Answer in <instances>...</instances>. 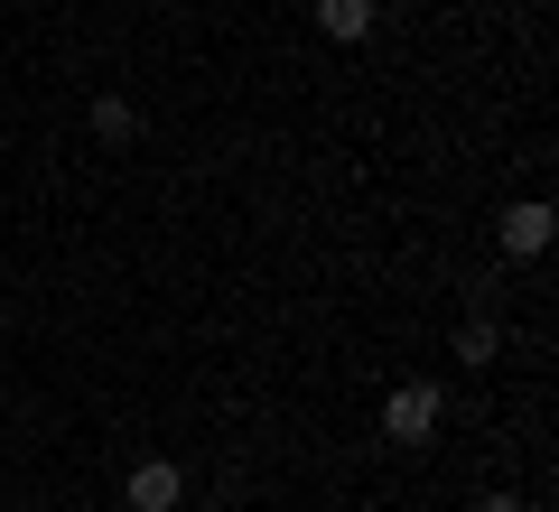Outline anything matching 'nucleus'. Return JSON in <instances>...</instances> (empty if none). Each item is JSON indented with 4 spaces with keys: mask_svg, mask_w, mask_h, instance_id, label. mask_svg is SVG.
<instances>
[{
    "mask_svg": "<svg viewBox=\"0 0 559 512\" xmlns=\"http://www.w3.org/2000/svg\"><path fill=\"white\" fill-rule=\"evenodd\" d=\"M457 364H495V326H485V317H476V326H457Z\"/></svg>",
    "mask_w": 559,
    "mask_h": 512,
    "instance_id": "nucleus-6",
    "label": "nucleus"
},
{
    "mask_svg": "<svg viewBox=\"0 0 559 512\" xmlns=\"http://www.w3.org/2000/svg\"><path fill=\"white\" fill-rule=\"evenodd\" d=\"M439 419H448L439 382H401V392L382 401V438H392V448H429V438H439Z\"/></svg>",
    "mask_w": 559,
    "mask_h": 512,
    "instance_id": "nucleus-1",
    "label": "nucleus"
},
{
    "mask_svg": "<svg viewBox=\"0 0 559 512\" xmlns=\"http://www.w3.org/2000/svg\"><path fill=\"white\" fill-rule=\"evenodd\" d=\"M318 28H326V38H345V47L373 38V0H318Z\"/></svg>",
    "mask_w": 559,
    "mask_h": 512,
    "instance_id": "nucleus-4",
    "label": "nucleus"
},
{
    "mask_svg": "<svg viewBox=\"0 0 559 512\" xmlns=\"http://www.w3.org/2000/svg\"><path fill=\"white\" fill-rule=\"evenodd\" d=\"M476 512H522V503H513V493H485V503H476Z\"/></svg>",
    "mask_w": 559,
    "mask_h": 512,
    "instance_id": "nucleus-7",
    "label": "nucleus"
},
{
    "mask_svg": "<svg viewBox=\"0 0 559 512\" xmlns=\"http://www.w3.org/2000/svg\"><path fill=\"white\" fill-rule=\"evenodd\" d=\"M94 131H103V140H131V131H140V112H131L121 94H103V103H94Z\"/></svg>",
    "mask_w": 559,
    "mask_h": 512,
    "instance_id": "nucleus-5",
    "label": "nucleus"
},
{
    "mask_svg": "<svg viewBox=\"0 0 559 512\" xmlns=\"http://www.w3.org/2000/svg\"><path fill=\"white\" fill-rule=\"evenodd\" d=\"M178 493H187V475L168 466V456H140V466L121 475V503L131 512H178Z\"/></svg>",
    "mask_w": 559,
    "mask_h": 512,
    "instance_id": "nucleus-2",
    "label": "nucleus"
},
{
    "mask_svg": "<svg viewBox=\"0 0 559 512\" xmlns=\"http://www.w3.org/2000/svg\"><path fill=\"white\" fill-rule=\"evenodd\" d=\"M550 205H540V197H522V205H503V252H513V261H532V252H550Z\"/></svg>",
    "mask_w": 559,
    "mask_h": 512,
    "instance_id": "nucleus-3",
    "label": "nucleus"
}]
</instances>
